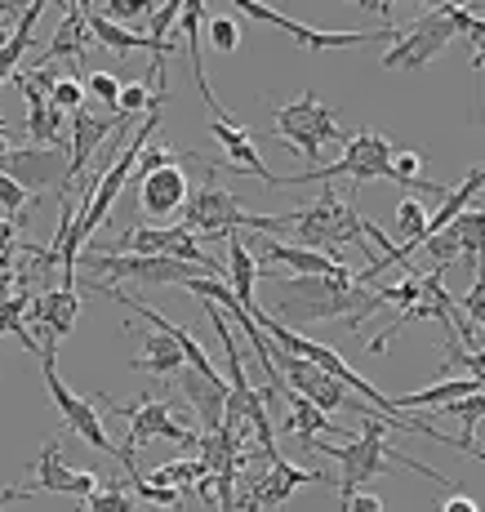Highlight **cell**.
<instances>
[{
	"instance_id": "cell-1",
	"label": "cell",
	"mask_w": 485,
	"mask_h": 512,
	"mask_svg": "<svg viewBox=\"0 0 485 512\" xmlns=\"http://www.w3.org/2000/svg\"><path fill=\"white\" fill-rule=\"evenodd\" d=\"M276 281H281V299L272 303L267 317L281 321L285 330H303V326H316V321H339V317L352 330H361L383 308L374 285L356 281L348 263L334 277H276Z\"/></svg>"
},
{
	"instance_id": "cell-2",
	"label": "cell",
	"mask_w": 485,
	"mask_h": 512,
	"mask_svg": "<svg viewBox=\"0 0 485 512\" xmlns=\"http://www.w3.org/2000/svg\"><path fill=\"white\" fill-rule=\"evenodd\" d=\"M356 423H361V437L352 441H303V450H312V455H325L339 464V499L356 495V490H365L374 477H388V472H419V477L437 481V486H459V481L441 477L437 468L419 464V459H410L405 450H397L388 441V432H397L383 415H374V410H365V415H356Z\"/></svg>"
},
{
	"instance_id": "cell-3",
	"label": "cell",
	"mask_w": 485,
	"mask_h": 512,
	"mask_svg": "<svg viewBox=\"0 0 485 512\" xmlns=\"http://www.w3.org/2000/svg\"><path fill=\"white\" fill-rule=\"evenodd\" d=\"M263 236H294L290 245H303V250H316V254H330L339 259L343 245H365V219L356 214V205L348 196H339L334 187H321V196L308 201L303 210H290V214H263L259 223Z\"/></svg>"
},
{
	"instance_id": "cell-4",
	"label": "cell",
	"mask_w": 485,
	"mask_h": 512,
	"mask_svg": "<svg viewBox=\"0 0 485 512\" xmlns=\"http://www.w3.org/2000/svg\"><path fill=\"white\" fill-rule=\"evenodd\" d=\"M392 156H397V143H392L388 134H379V130H370V125H365V130L348 134V143H343V156H339V161L316 165V170H303V174H281V179H276V187H308V183L334 187V179H352L348 201H356V192H361L365 183H374V179L397 183Z\"/></svg>"
},
{
	"instance_id": "cell-5",
	"label": "cell",
	"mask_w": 485,
	"mask_h": 512,
	"mask_svg": "<svg viewBox=\"0 0 485 512\" xmlns=\"http://www.w3.org/2000/svg\"><path fill=\"white\" fill-rule=\"evenodd\" d=\"M98 401H103V406L112 410L116 419L130 423V437H125V446H116V450H121V468H125V481H130V486L143 477V472H138V459H134V450L143 446V441L165 437V441H178L183 450H196V441H201V432L183 428L170 401H156L152 392H143L138 401H116V397H107V392H98Z\"/></svg>"
},
{
	"instance_id": "cell-6",
	"label": "cell",
	"mask_w": 485,
	"mask_h": 512,
	"mask_svg": "<svg viewBox=\"0 0 485 512\" xmlns=\"http://www.w3.org/2000/svg\"><path fill=\"white\" fill-rule=\"evenodd\" d=\"M263 214L245 210V196L219 187V170L210 165V179H205L196 192H187L183 205V228L196 236V241H223L232 232H259Z\"/></svg>"
},
{
	"instance_id": "cell-7",
	"label": "cell",
	"mask_w": 485,
	"mask_h": 512,
	"mask_svg": "<svg viewBox=\"0 0 485 512\" xmlns=\"http://www.w3.org/2000/svg\"><path fill=\"white\" fill-rule=\"evenodd\" d=\"M272 139H281V143H290V147H299L303 152V161L312 165H321V152L330 143H348V134L339 130V112L334 107H325L321 98H316L312 90H303L294 103H285V107H276V130H272Z\"/></svg>"
},
{
	"instance_id": "cell-8",
	"label": "cell",
	"mask_w": 485,
	"mask_h": 512,
	"mask_svg": "<svg viewBox=\"0 0 485 512\" xmlns=\"http://www.w3.org/2000/svg\"><path fill=\"white\" fill-rule=\"evenodd\" d=\"M454 36H459V27H454V18H450V0H445V5H432L428 14H419L414 23L397 27L388 54H383V67H388V72H401V67L405 72H419V67H428Z\"/></svg>"
},
{
	"instance_id": "cell-9",
	"label": "cell",
	"mask_w": 485,
	"mask_h": 512,
	"mask_svg": "<svg viewBox=\"0 0 485 512\" xmlns=\"http://www.w3.org/2000/svg\"><path fill=\"white\" fill-rule=\"evenodd\" d=\"M94 254H147V259H178V263L201 268L205 277H223V263H214L210 254L201 250V241H196L183 223H178V228H130V232L116 236L112 245H103V250H94Z\"/></svg>"
},
{
	"instance_id": "cell-10",
	"label": "cell",
	"mask_w": 485,
	"mask_h": 512,
	"mask_svg": "<svg viewBox=\"0 0 485 512\" xmlns=\"http://www.w3.org/2000/svg\"><path fill=\"white\" fill-rule=\"evenodd\" d=\"M41 366H45V388H49V397H54V410H58V419H63V428H67V432H76L81 441H89L94 450H103V455H112L116 464H121V450H116L112 441H107L98 406H94L89 397H81V392H72L63 379H58L54 343H41Z\"/></svg>"
},
{
	"instance_id": "cell-11",
	"label": "cell",
	"mask_w": 485,
	"mask_h": 512,
	"mask_svg": "<svg viewBox=\"0 0 485 512\" xmlns=\"http://www.w3.org/2000/svg\"><path fill=\"white\" fill-rule=\"evenodd\" d=\"M103 486V477L98 472H76L63 464V446L58 441H45L41 455H36V472L23 481V486H9L0 490V508L14 504V499H27V495H72V499H89L94 490Z\"/></svg>"
},
{
	"instance_id": "cell-12",
	"label": "cell",
	"mask_w": 485,
	"mask_h": 512,
	"mask_svg": "<svg viewBox=\"0 0 485 512\" xmlns=\"http://www.w3.org/2000/svg\"><path fill=\"white\" fill-rule=\"evenodd\" d=\"M236 9H241L245 18H254V23H272L281 27L285 36H294L308 54H330V49H356V45H370V41H392L397 36V27H361V32H321V27H308V23H294V18H285L281 9L272 5H259V0H236Z\"/></svg>"
},
{
	"instance_id": "cell-13",
	"label": "cell",
	"mask_w": 485,
	"mask_h": 512,
	"mask_svg": "<svg viewBox=\"0 0 485 512\" xmlns=\"http://www.w3.org/2000/svg\"><path fill=\"white\" fill-rule=\"evenodd\" d=\"M0 174L9 183H18L27 196L36 192H49L58 187V196H72L67 192V143H54V147H5L0 156Z\"/></svg>"
},
{
	"instance_id": "cell-14",
	"label": "cell",
	"mask_w": 485,
	"mask_h": 512,
	"mask_svg": "<svg viewBox=\"0 0 485 512\" xmlns=\"http://www.w3.org/2000/svg\"><path fill=\"white\" fill-rule=\"evenodd\" d=\"M303 486H330L325 472H312V468H299L290 464L285 455H272L267 459V472L263 477H250L245 481V495H241V512H272L281 504H290Z\"/></svg>"
},
{
	"instance_id": "cell-15",
	"label": "cell",
	"mask_w": 485,
	"mask_h": 512,
	"mask_svg": "<svg viewBox=\"0 0 485 512\" xmlns=\"http://www.w3.org/2000/svg\"><path fill=\"white\" fill-rule=\"evenodd\" d=\"M125 125H134V121H125V116H94V112H76L72 116V139H67V192L76 196V183H81V174H85V165L94 161V152H98V143H107V139H116V134H125Z\"/></svg>"
},
{
	"instance_id": "cell-16",
	"label": "cell",
	"mask_w": 485,
	"mask_h": 512,
	"mask_svg": "<svg viewBox=\"0 0 485 512\" xmlns=\"http://www.w3.org/2000/svg\"><path fill=\"white\" fill-rule=\"evenodd\" d=\"M187 174L178 170V165H161V170L143 174L138 179V205H143L147 219H170L187 205Z\"/></svg>"
},
{
	"instance_id": "cell-17",
	"label": "cell",
	"mask_w": 485,
	"mask_h": 512,
	"mask_svg": "<svg viewBox=\"0 0 485 512\" xmlns=\"http://www.w3.org/2000/svg\"><path fill=\"white\" fill-rule=\"evenodd\" d=\"M178 392H183V401L196 410V419H201V437H210V432L223 428V410H227V383L223 379H205V374L196 370H178Z\"/></svg>"
},
{
	"instance_id": "cell-18",
	"label": "cell",
	"mask_w": 485,
	"mask_h": 512,
	"mask_svg": "<svg viewBox=\"0 0 485 512\" xmlns=\"http://www.w3.org/2000/svg\"><path fill=\"white\" fill-rule=\"evenodd\" d=\"M23 317L32 321L36 330H45L49 339H67L76 326V317H81V294L76 290H41Z\"/></svg>"
},
{
	"instance_id": "cell-19",
	"label": "cell",
	"mask_w": 485,
	"mask_h": 512,
	"mask_svg": "<svg viewBox=\"0 0 485 512\" xmlns=\"http://www.w3.org/2000/svg\"><path fill=\"white\" fill-rule=\"evenodd\" d=\"M227 241V268H223V281L227 290H232V299L241 303L245 312H254L259 303H254V281H259V263H254L250 254V241H245V232H232L223 236Z\"/></svg>"
},
{
	"instance_id": "cell-20",
	"label": "cell",
	"mask_w": 485,
	"mask_h": 512,
	"mask_svg": "<svg viewBox=\"0 0 485 512\" xmlns=\"http://www.w3.org/2000/svg\"><path fill=\"white\" fill-rule=\"evenodd\" d=\"M94 49V36L85 32V5H67V18L58 23V36L45 45V67L54 63H85V54Z\"/></svg>"
},
{
	"instance_id": "cell-21",
	"label": "cell",
	"mask_w": 485,
	"mask_h": 512,
	"mask_svg": "<svg viewBox=\"0 0 485 512\" xmlns=\"http://www.w3.org/2000/svg\"><path fill=\"white\" fill-rule=\"evenodd\" d=\"M138 343H143V352H138V357L130 361V370H138V374L174 379V374L187 366L183 352H178V343L170 339V334H161V330H143V334H138Z\"/></svg>"
},
{
	"instance_id": "cell-22",
	"label": "cell",
	"mask_w": 485,
	"mask_h": 512,
	"mask_svg": "<svg viewBox=\"0 0 485 512\" xmlns=\"http://www.w3.org/2000/svg\"><path fill=\"white\" fill-rule=\"evenodd\" d=\"M85 32L94 36V45H103V49H116V54H134V49H152L156 58H170L165 49H156L152 41H147L143 32H134V27H121V23H107L103 14H98L94 5H85Z\"/></svg>"
},
{
	"instance_id": "cell-23",
	"label": "cell",
	"mask_w": 485,
	"mask_h": 512,
	"mask_svg": "<svg viewBox=\"0 0 485 512\" xmlns=\"http://www.w3.org/2000/svg\"><path fill=\"white\" fill-rule=\"evenodd\" d=\"M477 392H481V379H441V383H428V388H419V392H405L397 401V410L401 415L405 410H441L459 397H477Z\"/></svg>"
},
{
	"instance_id": "cell-24",
	"label": "cell",
	"mask_w": 485,
	"mask_h": 512,
	"mask_svg": "<svg viewBox=\"0 0 485 512\" xmlns=\"http://www.w3.org/2000/svg\"><path fill=\"white\" fill-rule=\"evenodd\" d=\"M45 14V0H32V5L18 14V27H14V36H9L5 45H0V85L9 81V76L18 72V63H23V54H27V45H32V32H36V18Z\"/></svg>"
},
{
	"instance_id": "cell-25",
	"label": "cell",
	"mask_w": 485,
	"mask_h": 512,
	"mask_svg": "<svg viewBox=\"0 0 485 512\" xmlns=\"http://www.w3.org/2000/svg\"><path fill=\"white\" fill-rule=\"evenodd\" d=\"M423 250H428V259H432V268L437 272H445L450 263H463V228H459V219H454L450 228H441L437 236H428Z\"/></svg>"
},
{
	"instance_id": "cell-26",
	"label": "cell",
	"mask_w": 485,
	"mask_h": 512,
	"mask_svg": "<svg viewBox=\"0 0 485 512\" xmlns=\"http://www.w3.org/2000/svg\"><path fill=\"white\" fill-rule=\"evenodd\" d=\"M76 512H138V504L130 499V490L121 486V477H112V481H103L89 499H81Z\"/></svg>"
},
{
	"instance_id": "cell-27",
	"label": "cell",
	"mask_w": 485,
	"mask_h": 512,
	"mask_svg": "<svg viewBox=\"0 0 485 512\" xmlns=\"http://www.w3.org/2000/svg\"><path fill=\"white\" fill-rule=\"evenodd\" d=\"M178 14H183V0H165V5L161 9H147V41H152L156 49H165V54H174V49L170 45H165V32H170V27L178 23Z\"/></svg>"
},
{
	"instance_id": "cell-28",
	"label": "cell",
	"mask_w": 485,
	"mask_h": 512,
	"mask_svg": "<svg viewBox=\"0 0 485 512\" xmlns=\"http://www.w3.org/2000/svg\"><path fill=\"white\" fill-rule=\"evenodd\" d=\"M49 107H54V112H85V81L81 76H58L54 81V90H49Z\"/></svg>"
},
{
	"instance_id": "cell-29",
	"label": "cell",
	"mask_w": 485,
	"mask_h": 512,
	"mask_svg": "<svg viewBox=\"0 0 485 512\" xmlns=\"http://www.w3.org/2000/svg\"><path fill=\"white\" fill-rule=\"evenodd\" d=\"M134 490H138V499H143V504H147V508H170V512H178V508H183V504H187V499H183V495H178V490H174V486H147V481H143V477H138V481H134Z\"/></svg>"
},
{
	"instance_id": "cell-30",
	"label": "cell",
	"mask_w": 485,
	"mask_h": 512,
	"mask_svg": "<svg viewBox=\"0 0 485 512\" xmlns=\"http://www.w3.org/2000/svg\"><path fill=\"white\" fill-rule=\"evenodd\" d=\"M210 45H214V54H232V49L241 45V23H232L227 14H219L210 23Z\"/></svg>"
},
{
	"instance_id": "cell-31",
	"label": "cell",
	"mask_w": 485,
	"mask_h": 512,
	"mask_svg": "<svg viewBox=\"0 0 485 512\" xmlns=\"http://www.w3.org/2000/svg\"><path fill=\"white\" fill-rule=\"evenodd\" d=\"M481 299H485V290H481V277L468 285V294H463V299H454V308H459L463 317H468V326H472V330H481V321H485V308H481Z\"/></svg>"
},
{
	"instance_id": "cell-32",
	"label": "cell",
	"mask_w": 485,
	"mask_h": 512,
	"mask_svg": "<svg viewBox=\"0 0 485 512\" xmlns=\"http://www.w3.org/2000/svg\"><path fill=\"white\" fill-rule=\"evenodd\" d=\"M85 94L103 98V103L112 107V116H116V94H121V81H116L112 72H89V81H85Z\"/></svg>"
},
{
	"instance_id": "cell-33",
	"label": "cell",
	"mask_w": 485,
	"mask_h": 512,
	"mask_svg": "<svg viewBox=\"0 0 485 512\" xmlns=\"http://www.w3.org/2000/svg\"><path fill=\"white\" fill-rule=\"evenodd\" d=\"M32 205V196L23 192L18 183H9L5 174H0V210H9V214H18V210H27Z\"/></svg>"
},
{
	"instance_id": "cell-34",
	"label": "cell",
	"mask_w": 485,
	"mask_h": 512,
	"mask_svg": "<svg viewBox=\"0 0 485 512\" xmlns=\"http://www.w3.org/2000/svg\"><path fill=\"white\" fill-rule=\"evenodd\" d=\"M339 504H343V512H388V508H383V499L370 495V490H356V495L339 499Z\"/></svg>"
},
{
	"instance_id": "cell-35",
	"label": "cell",
	"mask_w": 485,
	"mask_h": 512,
	"mask_svg": "<svg viewBox=\"0 0 485 512\" xmlns=\"http://www.w3.org/2000/svg\"><path fill=\"white\" fill-rule=\"evenodd\" d=\"M18 228H23L18 219H0V254H14V245H18Z\"/></svg>"
},
{
	"instance_id": "cell-36",
	"label": "cell",
	"mask_w": 485,
	"mask_h": 512,
	"mask_svg": "<svg viewBox=\"0 0 485 512\" xmlns=\"http://www.w3.org/2000/svg\"><path fill=\"white\" fill-rule=\"evenodd\" d=\"M441 512H481V504H477L472 495H450V499L441 504Z\"/></svg>"
}]
</instances>
